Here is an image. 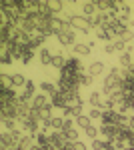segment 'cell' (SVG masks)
Segmentation results:
<instances>
[{
	"instance_id": "obj_1",
	"label": "cell",
	"mask_w": 134,
	"mask_h": 150,
	"mask_svg": "<svg viewBox=\"0 0 134 150\" xmlns=\"http://www.w3.org/2000/svg\"><path fill=\"white\" fill-rule=\"evenodd\" d=\"M68 24L72 26V28H76L78 32H82V34H90V22L88 18H84V16H80V14H68L66 16Z\"/></svg>"
},
{
	"instance_id": "obj_2",
	"label": "cell",
	"mask_w": 134,
	"mask_h": 150,
	"mask_svg": "<svg viewBox=\"0 0 134 150\" xmlns=\"http://www.w3.org/2000/svg\"><path fill=\"white\" fill-rule=\"evenodd\" d=\"M0 116L2 120L4 118H12V120H18L20 118V110H18V100L10 104H0Z\"/></svg>"
},
{
	"instance_id": "obj_3",
	"label": "cell",
	"mask_w": 134,
	"mask_h": 150,
	"mask_svg": "<svg viewBox=\"0 0 134 150\" xmlns=\"http://www.w3.org/2000/svg\"><path fill=\"white\" fill-rule=\"evenodd\" d=\"M20 124H22L24 132L26 134H38V128H40V120L36 118V116H26L24 120H20Z\"/></svg>"
},
{
	"instance_id": "obj_4",
	"label": "cell",
	"mask_w": 134,
	"mask_h": 150,
	"mask_svg": "<svg viewBox=\"0 0 134 150\" xmlns=\"http://www.w3.org/2000/svg\"><path fill=\"white\" fill-rule=\"evenodd\" d=\"M18 96L14 92V88L10 86H0V104H10V102H16Z\"/></svg>"
},
{
	"instance_id": "obj_5",
	"label": "cell",
	"mask_w": 134,
	"mask_h": 150,
	"mask_svg": "<svg viewBox=\"0 0 134 150\" xmlns=\"http://www.w3.org/2000/svg\"><path fill=\"white\" fill-rule=\"evenodd\" d=\"M58 38V42L62 44V46H70V44H76V32L72 30V28H66L64 32H60V34L56 36Z\"/></svg>"
},
{
	"instance_id": "obj_6",
	"label": "cell",
	"mask_w": 134,
	"mask_h": 150,
	"mask_svg": "<svg viewBox=\"0 0 134 150\" xmlns=\"http://www.w3.org/2000/svg\"><path fill=\"white\" fill-rule=\"evenodd\" d=\"M50 104H52L54 108H66V106H68V98H66V94L58 90V92H56L54 96L50 98Z\"/></svg>"
},
{
	"instance_id": "obj_7",
	"label": "cell",
	"mask_w": 134,
	"mask_h": 150,
	"mask_svg": "<svg viewBox=\"0 0 134 150\" xmlns=\"http://www.w3.org/2000/svg\"><path fill=\"white\" fill-rule=\"evenodd\" d=\"M46 106H50L48 96H46V94H36L34 100H32V108L34 110H42V108H46Z\"/></svg>"
},
{
	"instance_id": "obj_8",
	"label": "cell",
	"mask_w": 134,
	"mask_h": 150,
	"mask_svg": "<svg viewBox=\"0 0 134 150\" xmlns=\"http://www.w3.org/2000/svg\"><path fill=\"white\" fill-rule=\"evenodd\" d=\"M12 62V54H10V46L8 44H0V64L8 66Z\"/></svg>"
},
{
	"instance_id": "obj_9",
	"label": "cell",
	"mask_w": 134,
	"mask_h": 150,
	"mask_svg": "<svg viewBox=\"0 0 134 150\" xmlns=\"http://www.w3.org/2000/svg\"><path fill=\"white\" fill-rule=\"evenodd\" d=\"M26 78H24V74H18V72H16V74H10V88H14V90H16V88H24V86H26Z\"/></svg>"
},
{
	"instance_id": "obj_10",
	"label": "cell",
	"mask_w": 134,
	"mask_h": 150,
	"mask_svg": "<svg viewBox=\"0 0 134 150\" xmlns=\"http://www.w3.org/2000/svg\"><path fill=\"white\" fill-rule=\"evenodd\" d=\"M94 14H98L96 2H94V0L84 2V4H82V16H84V18H90V16H94Z\"/></svg>"
},
{
	"instance_id": "obj_11",
	"label": "cell",
	"mask_w": 134,
	"mask_h": 150,
	"mask_svg": "<svg viewBox=\"0 0 134 150\" xmlns=\"http://www.w3.org/2000/svg\"><path fill=\"white\" fill-rule=\"evenodd\" d=\"M72 52H74V56H90L92 46L90 44H74L72 46Z\"/></svg>"
},
{
	"instance_id": "obj_12",
	"label": "cell",
	"mask_w": 134,
	"mask_h": 150,
	"mask_svg": "<svg viewBox=\"0 0 134 150\" xmlns=\"http://www.w3.org/2000/svg\"><path fill=\"white\" fill-rule=\"evenodd\" d=\"M38 56H40V62H42L44 66H52V60H54V54H52V52H50L48 48H40Z\"/></svg>"
},
{
	"instance_id": "obj_13",
	"label": "cell",
	"mask_w": 134,
	"mask_h": 150,
	"mask_svg": "<svg viewBox=\"0 0 134 150\" xmlns=\"http://www.w3.org/2000/svg\"><path fill=\"white\" fill-rule=\"evenodd\" d=\"M120 66H122L124 70H132L134 68V56L130 54V52L120 54Z\"/></svg>"
},
{
	"instance_id": "obj_14",
	"label": "cell",
	"mask_w": 134,
	"mask_h": 150,
	"mask_svg": "<svg viewBox=\"0 0 134 150\" xmlns=\"http://www.w3.org/2000/svg\"><path fill=\"white\" fill-rule=\"evenodd\" d=\"M102 72H104V64H102L100 60L92 62V64L88 66V74H90V76H94V78H96V76H100Z\"/></svg>"
},
{
	"instance_id": "obj_15",
	"label": "cell",
	"mask_w": 134,
	"mask_h": 150,
	"mask_svg": "<svg viewBox=\"0 0 134 150\" xmlns=\"http://www.w3.org/2000/svg\"><path fill=\"white\" fill-rule=\"evenodd\" d=\"M46 128H54L56 132H62V128H64V118H60V116H54L48 124H44Z\"/></svg>"
},
{
	"instance_id": "obj_16",
	"label": "cell",
	"mask_w": 134,
	"mask_h": 150,
	"mask_svg": "<svg viewBox=\"0 0 134 150\" xmlns=\"http://www.w3.org/2000/svg\"><path fill=\"white\" fill-rule=\"evenodd\" d=\"M40 90L48 94V98H52V96H54V94L58 92V86H54L52 82H46V80H44L42 84H40Z\"/></svg>"
},
{
	"instance_id": "obj_17",
	"label": "cell",
	"mask_w": 134,
	"mask_h": 150,
	"mask_svg": "<svg viewBox=\"0 0 134 150\" xmlns=\"http://www.w3.org/2000/svg\"><path fill=\"white\" fill-rule=\"evenodd\" d=\"M88 102H90L92 108H100L102 106V92H90Z\"/></svg>"
},
{
	"instance_id": "obj_18",
	"label": "cell",
	"mask_w": 134,
	"mask_h": 150,
	"mask_svg": "<svg viewBox=\"0 0 134 150\" xmlns=\"http://www.w3.org/2000/svg\"><path fill=\"white\" fill-rule=\"evenodd\" d=\"M90 122H92V120H90V116H84V114L76 118V126H78V128H82V130H86V128H90V126H92Z\"/></svg>"
},
{
	"instance_id": "obj_19",
	"label": "cell",
	"mask_w": 134,
	"mask_h": 150,
	"mask_svg": "<svg viewBox=\"0 0 134 150\" xmlns=\"http://www.w3.org/2000/svg\"><path fill=\"white\" fill-rule=\"evenodd\" d=\"M66 60H68V58H64L62 54H54V60H52V66H54V68H58V70H62L64 66H66Z\"/></svg>"
},
{
	"instance_id": "obj_20",
	"label": "cell",
	"mask_w": 134,
	"mask_h": 150,
	"mask_svg": "<svg viewBox=\"0 0 134 150\" xmlns=\"http://www.w3.org/2000/svg\"><path fill=\"white\" fill-rule=\"evenodd\" d=\"M32 58H34V50L30 46H26V50L22 52V56H20V62H22V64H30Z\"/></svg>"
},
{
	"instance_id": "obj_21",
	"label": "cell",
	"mask_w": 134,
	"mask_h": 150,
	"mask_svg": "<svg viewBox=\"0 0 134 150\" xmlns=\"http://www.w3.org/2000/svg\"><path fill=\"white\" fill-rule=\"evenodd\" d=\"M16 122H18V120H12V118H4V120H2V124H4V128H6V132H14V130H18V128H16Z\"/></svg>"
},
{
	"instance_id": "obj_22",
	"label": "cell",
	"mask_w": 134,
	"mask_h": 150,
	"mask_svg": "<svg viewBox=\"0 0 134 150\" xmlns=\"http://www.w3.org/2000/svg\"><path fill=\"white\" fill-rule=\"evenodd\" d=\"M96 38H98V40H106V42H112V36L108 34V30H104V28H98V30H96Z\"/></svg>"
},
{
	"instance_id": "obj_23",
	"label": "cell",
	"mask_w": 134,
	"mask_h": 150,
	"mask_svg": "<svg viewBox=\"0 0 134 150\" xmlns=\"http://www.w3.org/2000/svg\"><path fill=\"white\" fill-rule=\"evenodd\" d=\"M64 134H66L68 142H78V130H76V128H72V130H66Z\"/></svg>"
},
{
	"instance_id": "obj_24",
	"label": "cell",
	"mask_w": 134,
	"mask_h": 150,
	"mask_svg": "<svg viewBox=\"0 0 134 150\" xmlns=\"http://www.w3.org/2000/svg\"><path fill=\"white\" fill-rule=\"evenodd\" d=\"M88 116H90V120H102V110L100 108H90Z\"/></svg>"
},
{
	"instance_id": "obj_25",
	"label": "cell",
	"mask_w": 134,
	"mask_h": 150,
	"mask_svg": "<svg viewBox=\"0 0 134 150\" xmlns=\"http://www.w3.org/2000/svg\"><path fill=\"white\" fill-rule=\"evenodd\" d=\"M98 132H100V130H96V126H90V128H86V130H84V134H86L90 140H96Z\"/></svg>"
},
{
	"instance_id": "obj_26",
	"label": "cell",
	"mask_w": 134,
	"mask_h": 150,
	"mask_svg": "<svg viewBox=\"0 0 134 150\" xmlns=\"http://www.w3.org/2000/svg\"><path fill=\"white\" fill-rule=\"evenodd\" d=\"M92 80H94V76H90L88 72H84V74H82V78H80V86H90Z\"/></svg>"
},
{
	"instance_id": "obj_27",
	"label": "cell",
	"mask_w": 134,
	"mask_h": 150,
	"mask_svg": "<svg viewBox=\"0 0 134 150\" xmlns=\"http://www.w3.org/2000/svg\"><path fill=\"white\" fill-rule=\"evenodd\" d=\"M24 92H28L30 96H36V94H34V92H36V84L28 80V82H26V86H24Z\"/></svg>"
},
{
	"instance_id": "obj_28",
	"label": "cell",
	"mask_w": 134,
	"mask_h": 150,
	"mask_svg": "<svg viewBox=\"0 0 134 150\" xmlns=\"http://www.w3.org/2000/svg\"><path fill=\"white\" fill-rule=\"evenodd\" d=\"M114 46H116V52H120V54L126 52V42L124 40H114Z\"/></svg>"
},
{
	"instance_id": "obj_29",
	"label": "cell",
	"mask_w": 134,
	"mask_h": 150,
	"mask_svg": "<svg viewBox=\"0 0 134 150\" xmlns=\"http://www.w3.org/2000/svg\"><path fill=\"white\" fill-rule=\"evenodd\" d=\"M90 148L92 150H104V140H92L90 142Z\"/></svg>"
},
{
	"instance_id": "obj_30",
	"label": "cell",
	"mask_w": 134,
	"mask_h": 150,
	"mask_svg": "<svg viewBox=\"0 0 134 150\" xmlns=\"http://www.w3.org/2000/svg\"><path fill=\"white\" fill-rule=\"evenodd\" d=\"M72 150H88V146L82 140H78V142H72Z\"/></svg>"
},
{
	"instance_id": "obj_31",
	"label": "cell",
	"mask_w": 134,
	"mask_h": 150,
	"mask_svg": "<svg viewBox=\"0 0 134 150\" xmlns=\"http://www.w3.org/2000/svg\"><path fill=\"white\" fill-rule=\"evenodd\" d=\"M104 52H106V54H112V52H116V46H114V42H108V44L104 46Z\"/></svg>"
},
{
	"instance_id": "obj_32",
	"label": "cell",
	"mask_w": 134,
	"mask_h": 150,
	"mask_svg": "<svg viewBox=\"0 0 134 150\" xmlns=\"http://www.w3.org/2000/svg\"><path fill=\"white\" fill-rule=\"evenodd\" d=\"M128 130L134 132V116H128Z\"/></svg>"
},
{
	"instance_id": "obj_33",
	"label": "cell",
	"mask_w": 134,
	"mask_h": 150,
	"mask_svg": "<svg viewBox=\"0 0 134 150\" xmlns=\"http://www.w3.org/2000/svg\"><path fill=\"white\" fill-rule=\"evenodd\" d=\"M112 150H116V148H112Z\"/></svg>"
}]
</instances>
